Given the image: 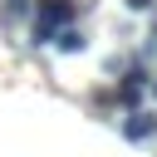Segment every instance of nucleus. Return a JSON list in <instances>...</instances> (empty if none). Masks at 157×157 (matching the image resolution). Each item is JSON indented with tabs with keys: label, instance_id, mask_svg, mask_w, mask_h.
I'll return each mask as SVG.
<instances>
[{
	"label": "nucleus",
	"instance_id": "nucleus-5",
	"mask_svg": "<svg viewBox=\"0 0 157 157\" xmlns=\"http://www.w3.org/2000/svg\"><path fill=\"white\" fill-rule=\"evenodd\" d=\"M157 0H128V10H152Z\"/></svg>",
	"mask_w": 157,
	"mask_h": 157
},
{
	"label": "nucleus",
	"instance_id": "nucleus-1",
	"mask_svg": "<svg viewBox=\"0 0 157 157\" xmlns=\"http://www.w3.org/2000/svg\"><path fill=\"white\" fill-rule=\"evenodd\" d=\"M147 83H152V74H147V64H142V59H132V64L123 69V78H118V88H113V103H123L128 113H132V108H142V98H147Z\"/></svg>",
	"mask_w": 157,
	"mask_h": 157
},
{
	"label": "nucleus",
	"instance_id": "nucleus-4",
	"mask_svg": "<svg viewBox=\"0 0 157 157\" xmlns=\"http://www.w3.org/2000/svg\"><path fill=\"white\" fill-rule=\"evenodd\" d=\"M54 44H59L64 54H78V49H83V34H78L74 25H69V29H59V34H54Z\"/></svg>",
	"mask_w": 157,
	"mask_h": 157
},
{
	"label": "nucleus",
	"instance_id": "nucleus-3",
	"mask_svg": "<svg viewBox=\"0 0 157 157\" xmlns=\"http://www.w3.org/2000/svg\"><path fill=\"white\" fill-rule=\"evenodd\" d=\"M123 137H128V142H152V137H157V113H152V108H132V113L123 118Z\"/></svg>",
	"mask_w": 157,
	"mask_h": 157
},
{
	"label": "nucleus",
	"instance_id": "nucleus-6",
	"mask_svg": "<svg viewBox=\"0 0 157 157\" xmlns=\"http://www.w3.org/2000/svg\"><path fill=\"white\" fill-rule=\"evenodd\" d=\"M147 88H152V93H157V78H152V83H147Z\"/></svg>",
	"mask_w": 157,
	"mask_h": 157
},
{
	"label": "nucleus",
	"instance_id": "nucleus-2",
	"mask_svg": "<svg viewBox=\"0 0 157 157\" xmlns=\"http://www.w3.org/2000/svg\"><path fill=\"white\" fill-rule=\"evenodd\" d=\"M78 15L74 0H39V20H34V39H54L59 29H69Z\"/></svg>",
	"mask_w": 157,
	"mask_h": 157
}]
</instances>
